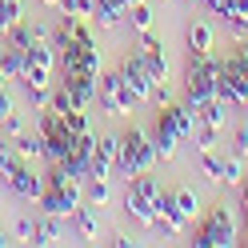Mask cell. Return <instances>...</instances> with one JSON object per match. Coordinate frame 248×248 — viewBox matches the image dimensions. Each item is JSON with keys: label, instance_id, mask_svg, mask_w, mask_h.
<instances>
[{"label": "cell", "instance_id": "1", "mask_svg": "<svg viewBox=\"0 0 248 248\" xmlns=\"http://www.w3.org/2000/svg\"><path fill=\"white\" fill-rule=\"evenodd\" d=\"M220 60L212 52H192L188 56V68H184V104L192 108H204L216 96V84H220Z\"/></svg>", "mask_w": 248, "mask_h": 248}, {"label": "cell", "instance_id": "2", "mask_svg": "<svg viewBox=\"0 0 248 248\" xmlns=\"http://www.w3.org/2000/svg\"><path fill=\"white\" fill-rule=\"evenodd\" d=\"M160 164L156 156V148H152V136L140 132V128H128L120 136V156H116V172L124 180H132V176H140V172H152V168Z\"/></svg>", "mask_w": 248, "mask_h": 248}, {"label": "cell", "instance_id": "3", "mask_svg": "<svg viewBox=\"0 0 248 248\" xmlns=\"http://www.w3.org/2000/svg\"><path fill=\"white\" fill-rule=\"evenodd\" d=\"M156 196H160V184L152 172H140L128 180V188H124V208H128V216L136 224L152 228L156 224Z\"/></svg>", "mask_w": 248, "mask_h": 248}, {"label": "cell", "instance_id": "4", "mask_svg": "<svg viewBox=\"0 0 248 248\" xmlns=\"http://www.w3.org/2000/svg\"><path fill=\"white\" fill-rule=\"evenodd\" d=\"M192 244L196 248H228V244H236V220H232L228 204H216L212 208V216L200 224V232H196Z\"/></svg>", "mask_w": 248, "mask_h": 248}, {"label": "cell", "instance_id": "5", "mask_svg": "<svg viewBox=\"0 0 248 248\" xmlns=\"http://www.w3.org/2000/svg\"><path fill=\"white\" fill-rule=\"evenodd\" d=\"M96 104L104 108V116H128L140 100H136L132 92H128V84H124V76H120V72H108V76H100Z\"/></svg>", "mask_w": 248, "mask_h": 248}, {"label": "cell", "instance_id": "6", "mask_svg": "<svg viewBox=\"0 0 248 248\" xmlns=\"http://www.w3.org/2000/svg\"><path fill=\"white\" fill-rule=\"evenodd\" d=\"M116 72L124 76V84H128V92H132L136 100H152V92H156V80H152V72L144 68V60H140V52L124 56Z\"/></svg>", "mask_w": 248, "mask_h": 248}, {"label": "cell", "instance_id": "7", "mask_svg": "<svg viewBox=\"0 0 248 248\" xmlns=\"http://www.w3.org/2000/svg\"><path fill=\"white\" fill-rule=\"evenodd\" d=\"M80 200H84L80 184H64V188H44L40 192V208L52 212V216H60V220H68V216L80 212Z\"/></svg>", "mask_w": 248, "mask_h": 248}, {"label": "cell", "instance_id": "8", "mask_svg": "<svg viewBox=\"0 0 248 248\" xmlns=\"http://www.w3.org/2000/svg\"><path fill=\"white\" fill-rule=\"evenodd\" d=\"M4 184H8V188L16 192V196H24V200H40V192H44V176H36L24 160L8 172V180H4Z\"/></svg>", "mask_w": 248, "mask_h": 248}, {"label": "cell", "instance_id": "9", "mask_svg": "<svg viewBox=\"0 0 248 248\" xmlns=\"http://www.w3.org/2000/svg\"><path fill=\"white\" fill-rule=\"evenodd\" d=\"M152 148H156L160 160H172L176 148H180V132L172 128V120H168L164 112L156 116V128H152Z\"/></svg>", "mask_w": 248, "mask_h": 248}, {"label": "cell", "instance_id": "10", "mask_svg": "<svg viewBox=\"0 0 248 248\" xmlns=\"http://www.w3.org/2000/svg\"><path fill=\"white\" fill-rule=\"evenodd\" d=\"M156 224L168 232V236H180V232H184V224H188V220L180 216L176 196H172V192H160V196H156Z\"/></svg>", "mask_w": 248, "mask_h": 248}, {"label": "cell", "instance_id": "11", "mask_svg": "<svg viewBox=\"0 0 248 248\" xmlns=\"http://www.w3.org/2000/svg\"><path fill=\"white\" fill-rule=\"evenodd\" d=\"M72 140L76 136L60 124V128H48L44 132V156H48V164H60V160H68L72 156Z\"/></svg>", "mask_w": 248, "mask_h": 248}, {"label": "cell", "instance_id": "12", "mask_svg": "<svg viewBox=\"0 0 248 248\" xmlns=\"http://www.w3.org/2000/svg\"><path fill=\"white\" fill-rule=\"evenodd\" d=\"M64 88L72 92L76 108H88V104H96V92H100V76H76V80H64Z\"/></svg>", "mask_w": 248, "mask_h": 248}, {"label": "cell", "instance_id": "13", "mask_svg": "<svg viewBox=\"0 0 248 248\" xmlns=\"http://www.w3.org/2000/svg\"><path fill=\"white\" fill-rule=\"evenodd\" d=\"M140 60H144V68L152 72V80H156V84H164V80H168L172 64H168V56H164V44H152V48H140Z\"/></svg>", "mask_w": 248, "mask_h": 248}, {"label": "cell", "instance_id": "14", "mask_svg": "<svg viewBox=\"0 0 248 248\" xmlns=\"http://www.w3.org/2000/svg\"><path fill=\"white\" fill-rule=\"evenodd\" d=\"M24 60H28V64H36V68H56V44H44L40 36L32 40V44H28V52H24Z\"/></svg>", "mask_w": 248, "mask_h": 248}, {"label": "cell", "instance_id": "15", "mask_svg": "<svg viewBox=\"0 0 248 248\" xmlns=\"http://www.w3.org/2000/svg\"><path fill=\"white\" fill-rule=\"evenodd\" d=\"M60 236H64V224H60V216L44 212L40 220H36V240H32V244H56Z\"/></svg>", "mask_w": 248, "mask_h": 248}, {"label": "cell", "instance_id": "16", "mask_svg": "<svg viewBox=\"0 0 248 248\" xmlns=\"http://www.w3.org/2000/svg\"><path fill=\"white\" fill-rule=\"evenodd\" d=\"M228 100H220V96H212L204 108H200V124H212V128H224V120H228Z\"/></svg>", "mask_w": 248, "mask_h": 248}, {"label": "cell", "instance_id": "17", "mask_svg": "<svg viewBox=\"0 0 248 248\" xmlns=\"http://www.w3.org/2000/svg\"><path fill=\"white\" fill-rule=\"evenodd\" d=\"M12 144H16V152H20L24 160H36V156H44V132H20Z\"/></svg>", "mask_w": 248, "mask_h": 248}, {"label": "cell", "instance_id": "18", "mask_svg": "<svg viewBox=\"0 0 248 248\" xmlns=\"http://www.w3.org/2000/svg\"><path fill=\"white\" fill-rule=\"evenodd\" d=\"M20 72H24V52L4 48L0 52V80H20Z\"/></svg>", "mask_w": 248, "mask_h": 248}, {"label": "cell", "instance_id": "19", "mask_svg": "<svg viewBox=\"0 0 248 248\" xmlns=\"http://www.w3.org/2000/svg\"><path fill=\"white\" fill-rule=\"evenodd\" d=\"M212 44H216V36H212L208 24H192L188 28V48L192 52H212Z\"/></svg>", "mask_w": 248, "mask_h": 248}, {"label": "cell", "instance_id": "20", "mask_svg": "<svg viewBox=\"0 0 248 248\" xmlns=\"http://www.w3.org/2000/svg\"><path fill=\"white\" fill-rule=\"evenodd\" d=\"M20 24V0H0V36H8Z\"/></svg>", "mask_w": 248, "mask_h": 248}, {"label": "cell", "instance_id": "21", "mask_svg": "<svg viewBox=\"0 0 248 248\" xmlns=\"http://www.w3.org/2000/svg\"><path fill=\"white\" fill-rule=\"evenodd\" d=\"M120 4H108V0H96V12H92V20H96L100 28H116L120 24Z\"/></svg>", "mask_w": 248, "mask_h": 248}, {"label": "cell", "instance_id": "22", "mask_svg": "<svg viewBox=\"0 0 248 248\" xmlns=\"http://www.w3.org/2000/svg\"><path fill=\"white\" fill-rule=\"evenodd\" d=\"M96 232H100V216L88 212V208H80V212H76V236H80V240H92Z\"/></svg>", "mask_w": 248, "mask_h": 248}, {"label": "cell", "instance_id": "23", "mask_svg": "<svg viewBox=\"0 0 248 248\" xmlns=\"http://www.w3.org/2000/svg\"><path fill=\"white\" fill-rule=\"evenodd\" d=\"M172 196H176V208H180V216H184V220H196V212H200L196 192H192V188H176Z\"/></svg>", "mask_w": 248, "mask_h": 248}, {"label": "cell", "instance_id": "24", "mask_svg": "<svg viewBox=\"0 0 248 248\" xmlns=\"http://www.w3.org/2000/svg\"><path fill=\"white\" fill-rule=\"evenodd\" d=\"M200 172H204L212 184H220L224 180V160L216 156V152H200Z\"/></svg>", "mask_w": 248, "mask_h": 248}, {"label": "cell", "instance_id": "25", "mask_svg": "<svg viewBox=\"0 0 248 248\" xmlns=\"http://www.w3.org/2000/svg\"><path fill=\"white\" fill-rule=\"evenodd\" d=\"M24 156L16 152V144H8V140H0V180H8V172L16 168Z\"/></svg>", "mask_w": 248, "mask_h": 248}, {"label": "cell", "instance_id": "26", "mask_svg": "<svg viewBox=\"0 0 248 248\" xmlns=\"http://www.w3.org/2000/svg\"><path fill=\"white\" fill-rule=\"evenodd\" d=\"M72 108H76L72 92H68V88H56V92H52V100H48V112H56V116H68Z\"/></svg>", "mask_w": 248, "mask_h": 248}, {"label": "cell", "instance_id": "27", "mask_svg": "<svg viewBox=\"0 0 248 248\" xmlns=\"http://www.w3.org/2000/svg\"><path fill=\"white\" fill-rule=\"evenodd\" d=\"M32 40H36V32H28L24 24H16V28L4 36V44H8V48H16V52H28V44H32Z\"/></svg>", "mask_w": 248, "mask_h": 248}, {"label": "cell", "instance_id": "28", "mask_svg": "<svg viewBox=\"0 0 248 248\" xmlns=\"http://www.w3.org/2000/svg\"><path fill=\"white\" fill-rule=\"evenodd\" d=\"M108 200H112V188H108V180H92V184H88V204H92V208H104Z\"/></svg>", "mask_w": 248, "mask_h": 248}, {"label": "cell", "instance_id": "29", "mask_svg": "<svg viewBox=\"0 0 248 248\" xmlns=\"http://www.w3.org/2000/svg\"><path fill=\"white\" fill-rule=\"evenodd\" d=\"M92 152H96V136H92V128H88V132H80V136L72 140V156L92 160Z\"/></svg>", "mask_w": 248, "mask_h": 248}, {"label": "cell", "instance_id": "30", "mask_svg": "<svg viewBox=\"0 0 248 248\" xmlns=\"http://www.w3.org/2000/svg\"><path fill=\"white\" fill-rule=\"evenodd\" d=\"M128 20H132V28H136V32L152 28V8H148V0H144V4H132V8H128Z\"/></svg>", "mask_w": 248, "mask_h": 248}, {"label": "cell", "instance_id": "31", "mask_svg": "<svg viewBox=\"0 0 248 248\" xmlns=\"http://www.w3.org/2000/svg\"><path fill=\"white\" fill-rule=\"evenodd\" d=\"M244 180V156H224V184H240Z\"/></svg>", "mask_w": 248, "mask_h": 248}, {"label": "cell", "instance_id": "32", "mask_svg": "<svg viewBox=\"0 0 248 248\" xmlns=\"http://www.w3.org/2000/svg\"><path fill=\"white\" fill-rule=\"evenodd\" d=\"M216 148V128L212 124H196V152H212Z\"/></svg>", "mask_w": 248, "mask_h": 248}, {"label": "cell", "instance_id": "33", "mask_svg": "<svg viewBox=\"0 0 248 248\" xmlns=\"http://www.w3.org/2000/svg\"><path fill=\"white\" fill-rule=\"evenodd\" d=\"M64 128H68L72 136H80V132H88V116H84V108H72V112L64 116Z\"/></svg>", "mask_w": 248, "mask_h": 248}, {"label": "cell", "instance_id": "34", "mask_svg": "<svg viewBox=\"0 0 248 248\" xmlns=\"http://www.w3.org/2000/svg\"><path fill=\"white\" fill-rule=\"evenodd\" d=\"M0 128H4V136H12V140H16V136L24 132V116H20V112H8L4 120H0Z\"/></svg>", "mask_w": 248, "mask_h": 248}, {"label": "cell", "instance_id": "35", "mask_svg": "<svg viewBox=\"0 0 248 248\" xmlns=\"http://www.w3.org/2000/svg\"><path fill=\"white\" fill-rule=\"evenodd\" d=\"M48 100H52V88H48V84H44V88H28V104H32V108H40V112H44Z\"/></svg>", "mask_w": 248, "mask_h": 248}, {"label": "cell", "instance_id": "36", "mask_svg": "<svg viewBox=\"0 0 248 248\" xmlns=\"http://www.w3.org/2000/svg\"><path fill=\"white\" fill-rule=\"evenodd\" d=\"M16 240L32 244V240H36V220H28V216H20V220H16Z\"/></svg>", "mask_w": 248, "mask_h": 248}, {"label": "cell", "instance_id": "37", "mask_svg": "<svg viewBox=\"0 0 248 248\" xmlns=\"http://www.w3.org/2000/svg\"><path fill=\"white\" fill-rule=\"evenodd\" d=\"M228 36L244 44V40H248V16H232V20H228Z\"/></svg>", "mask_w": 248, "mask_h": 248}, {"label": "cell", "instance_id": "38", "mask_svg": "<svg viewBox=\"0 0 248 248\" xmlns=\"http://www.w3.org/2000/svg\"><path fill=\"white\" fill-rule=\"evenodd\" d=\"M220 16H224V20H232V16H248V0H224Z\"/></svg>", "mask_w": 248, "mask_h": 248}, {"label": "cell", "instance_id": "39", "mask_svg": "<svg viewBox=\"0 0 248 248\" xmlns=\"http://www.w3.org/2000/svg\"><path fill=\"white\" fill-rule=\"evenodd\" d=\"M232 152H236V156H248V124L236 128V136H232Z\"/></svg>", "mask_w": 248, "mask_h": 248}, {"label": "cell", "instance_id": "40", "mask_svg": "<svg viewBox=\"0 0 248 248\" xmlns=\"http://www.w3.org/2000/svg\"><path fill=\"white\" fill-rule=\"evenodd\" d=\"M92 12H96V0H80L76 4V20H92Z\"/></svg>", "mask_w": 248, "mask_h": 248}, {"label": "cell", "instance_id": "41", "mask_svg": "<svg viewBox=\"0 0 248 248\" xmlns=\"http://www.w3.org/2000/svg\"><path fill=\"white\" fill-rule=\"evenodd\" d=\"M152 100H156L160 108H168V104H172V92H168V84H156V92H152Z\"/></svg>", "mask_w": 248, "mask_h": 248}, {"label": "cell", "instance_id": "42", "mask_svg": "<svg viewBox=\"0 0 248 248\" xmlns=\"http://www.w3.org/2000/svg\"><path fill=\"white\" fill-rule=\"evenodd\" d=\"M76 4H80V0H56V8L64 12V16H76Z\"/></svg>", "mask_w": 248, "mask_h": 248}, {"label": "cell", "instance_id": "43", "mask_svg": "<svg viewBox=\"0 0 248 248\" xmlns=\"http://www.w3.org/2000/svg\"><path fill=\"white\" fill-rule=\"evenodd\" d=\"M8 112H12V96H8V92H4V88H0V120H4Z\"/></svg>", "mask_w": 248, "mask_h": 248}, {"label": "cell", "instance_id": "44", "mask_svg": "<svg viewBox=\"0 0 248 248\" xmlns=\"http://www.w3.org/2000/svg\"><path fill=\"white\" fill-rule=\"evenodd\" d=\"M204 4H208V8L216 12V16H220V8H224V0H204Z\"/></svg>", "mask_w": 248, "mask_h": 248}, {"label": "cell", "instance_id": "45", "mask_svg": "<svg viewBox=\"0 0 248 248\" xmlns=\"http://www.w3.org/2000/svg\"><path fill=\"white\" fill-rule=\"evenodd\" d=\"M132 4H144V0H124V8H132Z\"/></svg>", "mask_w": 248, "mask_h": 248}, {"label": "cell", "instance_id": "46", "mask_svg": "<svg viewBox=\"0 0 248 248\" xmlns=\"http://www.w3.org/2000/svg\"><path fill=\"white\" fill-rule=\"evenodd\" d=\"M4 244H12V240H8V236H4V232H0V248H4Z\"/></svg>", "mask_w": 248, "mask_h": 248}, {"label": "cell", "instance_id": "47", "mask_svg": "<svg viewBox=\"0 0 248 248\" xmlns=\"http://www.w3.org/2000/svg\"><path fill=\"white\" fill-rule=\"evenodd\" d=\"M244 212H248V184H244Z\"/></svg>", "mask_w": 248, "mask_h": 248}, {"label": "cell", "instance_id": "48", "mask_svg": "<svg viewBox=\"0 0 248 248\" xmlns=\"http://www.w3.org/2000/svg\"><path fill=\"white\" fill-rule=\"evenodd\" d=\"M40 4H48V8H56V0H40Z\"/></svg>", "mask_w": 248, "mask_h": 248}, {"label": "cell", "instance_id": "49", "mask_svg": "<svg viewBox=\"0 0 248 248\" xmlns=\"http://www.w3.org/2000/svg\"><path fill=\"white\" fill-rule=\"evenodd\" d=\"M108 4H120V8H124V0H108Z\"/></svg>", "mask_w": 248, "mask_h": 248}]
</instances>
